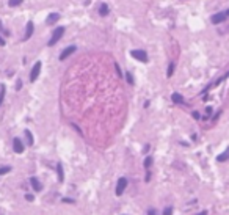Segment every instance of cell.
<instances>
[{
    "label": "cell",
    "mask_w": 229,
    "mask_h": 215,
    "mask_svg": "<svg viewBox=\"0 0 229 215\" xmlns=\"http://www.w3.org/2000/svg\"><path fill=\"white\" fill-rule=\"evenodd\" d=\"M63 35H65V27H57V28H55V31L52 33V38H50V41H49V46L57 44L58 41L61 39Z\"/></svg>",
    "instance_id": "1"
},
{
    "label": "cell",
    "mask_w": 229,
    "mask_h": 215,
    "mask_svg": "<svg viewBox=\"0 0 229 215\" xmlns=\"http://www.w3.org/2000/svg\"><path fill=\"white\" fill-rule=\"evenodd\" d=\"M130 55L135 58V60H138L141 63H146L148 61V53L144 52V50H140V49H137V50H132L130 52Z\"/></svg>",
    "instance_id": "2"
},
{
    "label": "cell",
    "mask_w": 229,
    "mask_h": 215,
    "mask_svg": "<svg viewBox=\"0 0 229 215\" xmlns=\"http://www.w3.org/2000/svg\"><path fill=\"white\" fill-rule=\"evenodd\" d=\"M39 72H41V61H36L33 69H31V72H30V82H35L36 79H38Z\"/></svg>",
    "instance_id": "3"
},
{
    "label": "cell",
    "mask_w": 229,
    "mask_h": 215,
    "mask_svg": "<svg viewBox=\"0 0 229 215\" xmlns=\"http://www.w3.org/2000/svg\"><path fill=\"white\" fill-rule=\"evenodd\" d=\"M126 187H127V179L126 177H119V179H118V184H116V195L118 196L122 195V192H124Z\"/></svg>",
    "instance_id": "4"
},
{
    "label": "cell",
    "mask_w": 229,
    "mask_h": 215,
    "mask_svg": "<svg viewBox=\"0 0 229 215\" xmlns=\"http://www.w3.org/2000/svg\"><path fill=\"white\" fill-rule=\"evenodd\" d=\"M75 52V46H69V47H66L65 50L61 52V55H60V60H66L69 55H72V53Z\"/></svg>",
    "instance_id": "5"
},
{
    "label": "cell",
    "mask_w": 229,
    "mask_h": 215,
    "mask_svg": "<svg viewBox=\"0 0 229 215\" xmlns=\"http://www.w3.org/2000/svg\"><path fill=\"white\" fill-rule=\"evenodd\" d=\"M226 13H218V14H213L210 21H212V24H221L223 21H226Z\"/></svg>",
    "instance_id": "6"
},
{
    "label": "cell",
    "mask_w": 229,
    "mask_h": 215,
    "mask_svg": "<svg viewBox=\"0 0 229 215\" xmlns=\"http://www.w3.org/2000/svg\"><path fill=\"white\" fill-rule=\"evenodd\" d=\"M13 148H14V151L17 154L24 152V145H22L21 138H14V140H13Z\"/></svg>",
    "instance_id": "7"
},
{
    "label": "cell",
    "mask_w": 229,
    "mask_h": 215,
    "mask_svg": "<svg viewBox=\"0 0 229 215\" xmlns=\"http://www.w3.org/2000/svg\"><path fill=\"white\" fill-rule=\"evenodd\" d=\"M33 30H35L33 22H28V24H27V28H25V36H24V39H25V41L31 38V35H33Z\"/></svg>",
    "instance_id": "8"
},
{
    "label": "cell",
    "mask_w": 229,
    "mask_h": 215,
    "mask_svg": "<svg viewBox=\"0 0 229 215\" xmlns=\"http://www.w3.org/2000/svg\"><path fill=\"white\" fill-rule=\"evenodd\" d=\"M30 184H31V187H33L36 192H41V190H43V184H41V182L36 179V177H30Z\"/></svg>",
    "instance_id": "9"
},
{
    "label": "cell",
    "mask_w": 229,
    "mask_h": 215,
    "mask_svg": "<svg viewBox=\"0 0 229 215\" xmlns=\"http://www.w3.org/2000/svg\"><path fill=\"white\" fill-rule=\"evenodd\" d=\"M58 19H60V14H58V13H52V14H49V17H47V24L52 25V24H55Z\"/></svg>",
    "instance_id": "10"
},
{
    "label": "cell",
    "mask_w": 229,
    "mask_h": 215,
    "mask_svg": "<svg viewBox=\"0 0 229 215\" xmlns=\"http://www.w3.org/2000/svg\"><path fill=\"white\" fill-rule=\"evenodd\" d=\"M57 173H58V181L63 182V181H65V171H63L61 163H57Z\"/></svg>",
    "instance_id": "11"
},
{
    "label": "cell",
    "mask_w": 229,
    "mask_h": 215,
    "mask_svg": "<svg viewBox=\"0 0 229 215\" xmlns=\"http://www.w3.org/2000/svg\"><path fill=\"white\" fill-rule=\"evenodd\" d=\"M99 14L100 16H107L108 14V6L105 5V3H102V5L99 6Z\"/></svg>",
    "instance_id": "12"
},
{
    "label": "cell",
    "mask_w": 229,
    "mask_h": 215,
    "mask_svg": "<svg viewBox=\"0 0 229 215\" xmlns=\"http://www.w3.org/2000/svg\"><path fill=\"white\" fill-rule=\"evenodd\" d=\"M229 159V149L226 151V152H223V154H220L218 157H217V160L218 162H226V160Z\"/></svg>",
    "instance_id": "13"
},
{
    "label": "cell",
    "mask_w": 229,
    "mask_h": 215,
    "mask_svg": "<svg viewBox=\"0 0 229 215\" xmlns=\"http://www.w3.org/2000/svg\"><path fill=\"white\" fill-rule=\"evenodd\" d=\"M171 99H173V102H176V104H179V102H182V96H181L179 93H173V96H171Z\"/></svg>",
    "instance_id": "14"
},
{
    "label": "cell",
    "mask_w": 229,
    "mask_h": 215,
    "mask_svg": "<svg viewBox=\"0 0 229 215\" xmlns=\"http://www.w3.org/2000/svg\"><path fill=\"white\" fill-rule=\"evenodd\" d=\"M173 72H174V63H169L168 71H166V75H168V77H171V75H173Z\"/></svg>",
    "instance_id": "15"
},
{
    "label": "cell",
    "mask_w": 229,
    "mask_h": 215,
    "mask_svg": "<svg viewBox=\"0 0 229 215\" xmlns=\"http://www.w3.org/2000/svg\"><path fill=\"white\" fill-rule=\"evenodd\" d=\"M25 135H27V141H28V145H33V135H31V132L25 130Z\"/></svg>",
    "instance_id": "16"
},
{
    "label": "cell",
    "mask_w": 229,
    "mask_h": 215,
    "mask_svg": "<svg viewBox=\"0 0 229 215\" xmlns=\"http://www.w3.org/2000/svg\"><path fill=\"white\" fill-rule=\"evenodd\" d=\"M10 171H11L10 167H2V168H0V176H2V174H6V173H10Z\"/></svg>",
    "instance_id": "17"
},
{
    "label": "cell",
    "mask_w": 229,
    "mask_h": 215,
    "mask_svg": "<svg viewBox=\"0 0 229 215\" xmlns=\"http://www.w3.org/2000/svg\"><path fill=\"white\" fill-rule=\"evenodd\" d=\"M3 99H5V86H2V90H0V105H2Z\"/></svg>",
    "instance_id": "18"
},
{
    "label": "cell",
    "mask_w": 229,
    "mask_h": 215,
    "mask_svg": "<svg viewBox=\"0 0 229 215\" xmlns=\"http://www.w3.org/2000/svg\"><path fill=\"white\" fill-rule=\"evenodd\" d=\"M8 3H10V6H17V5H21V3H22V0H10Z\"/></svg>",
    "instance_id": "19"
},
{
    "label": "cell",
    "mask_w": 229,
    "mask_h": 215,
    "mask_svg": "<svg viewBox=\"0 0 229 215\" xmlns=\"http://www.w3.org/2000/svg\"><path fill=\"white\" fill-rule=\"evenodd\" d=\"M151 165H152V157H146V160H144V167H146V168H149Z\"/></svg>",
    "instance_id": "20"
},
{
    "label": "cell",
    "mask_w": 229,
    "mask_h": 215,
    "mask_svg": "<svg viewBox=\"0 0 229 215\" xmlns=\"http://www.w3.org/2000/svg\"><path fill=\"white\" fill-rule=\"evenodd\" d=\"M127 82H129V83H134V77H132V74H130V72H127Z\"/></svg>",
    "instance_id": "21"
},
{
    "label": "cell",
    "mask_w": 229,
    "mask_h": 215,
    "mask_svg": "<svg viewBox=\"0 0 229 215\" xmlns=\"http://www.w3.org/2000/svg\"><path fill=\"white\" fill-rule=\"evenodd\" d=\"M171 212H173V209L171 207H166L163 210V215H171Z\"/></svg>",
    "instance_id": "22"
},
{
    "label": "cell",
    "mask_w": 229,
    "mask_h": 215,
    "mask_svg": "<svg viewBox=\"0 0 229 215\" xmlns=\"http://www.w3.org/2000/svg\"><path fill=\"white\" fill-rule=\"evenodd\" d=\"M114 68H116V72H118V75L121 77V69H119V66H118V63H116V65H114Z\"/></svg>",
    "instance_id": "23"
},
{
    "label": "cell",
    "mask_w": 229,
    "mask_h": 215,
    "mask_svg": "<svg viewBox=\"0 0 229 215\" xmlns=\"http://www.w3.org/2000/svg\"><path fill=\"white\" fill-rule=\"evenodd\" d=\"M21 86H22V82H21V80H17V83H16V90H21Z\"/></svg>",
    "instance_id": "24"
},
{
    "label": "cell",
    "mask_w": 229,
    "mask_h": 215,
    "mask_svg": "<svg viewBox=\"0 0 229 215\" xmlns=\"http://www.w3.org/2000/svg\"><path fill=\"white\" fill-rule=\"evenodd\" d=\"M27 201H33V195H25Z\"/></svg>",
    "instance_id": "25"
},
{
    "label": "cell",
    "mask_w": 229,
    "mask_h": 215,
    "mask_svg": "<svg viewBox=\"0 0 229 215\" xmlns=\"http://www.w3.org/2000/svg\"><path fill=\"white\" fill-rule=\"evenodd\" d=\"M193 118H195V120H199V113L198 112H193Z\"/></svg>",
    "instance_id": "26"
},
{
    "label": "cell",
    "mask_w": 229,
    "mask_h": 215,
    "mask_svg": "<svg viewBox=\"0 0 229 215\" xmlns=\"http://www.w3.org/2000/svg\"><path fill=\"white\" fill-rule=\"evenodd\" d=\"M63 203H74V201L69 199V198H63Z\"/></svg>",
    "instance_id": "27"
},
{
    "label": "cell",
    "mask_w": 229,
    "mask_h": 215,
    "mask_svg": "<svg viewBox=\"0 0 229 215\" xmlns=\"http://www.w3.org/2000/svg\"><path fill=\"white\" fill-rule=\"evenodd\" d=\"M0 46H5V39H3L2 36H0Z\"/></svg>",
    "instance_id": "28"
},
{
    "label": "cell",
    "mask_w": 229,
    "mask_h": 215,
    "mask_svg": "<svg viewBox=\"0 0 229 215\" xmlns=\"http://www.w3.org/2000/svg\"><path fill=\"white\" fill-rule=\"evenodd\" d=\"M224 13H226V16L229 17V10H226V11H224Z\"/></svg>",
    "instance_id": "29"
},
{
    "label": "cell",
    "mask_w": 229,
    "mask_h": 215,
    "mask_svg": "<svg viewBox=\"0 0 229 215\" xmlns=\"http://www.w3.org/2000/svg\"><path fill=\"white\" fill-rule=\"evenodd\" d=\"M198 215H207V214H206V212H199Z\"/></svg>",
    "instance_id": "30"
}]
</instances>
